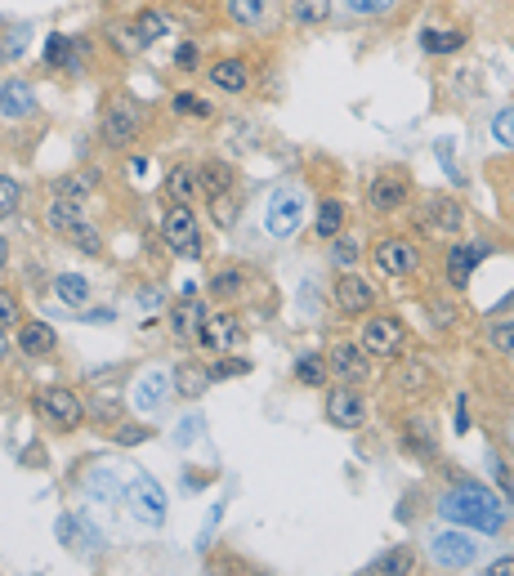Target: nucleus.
I'll return each instance as SVG.
<instances>
[{"mask_svg": "<svg viewBox=\"0 0 514 576\" xmlns=\"http://www.w3.org/2000/svg\"><path fill=\"white\" fill-rule=\"evenodd\" d=\"M0 268H9V237L0 233Z\"/></svg>", "mask_w": 514, "mask_h": 576, "instance_id": "obj_58", "label": "nucleus"}, {"mask_svg": "<svg viewBox=\"0 0 514 576\" xmlns=\"http://www.w3.org/2000/svg\"><path fill=\"white\" fill-rule=\"evenodd\" d=\"M72 246L81 255H103V233L94 224H85V228H76V237H72Z\"/></svg>", "mask_w": 514, "mask_h": 576, "instance_id": "obj_46", "label": "nucleus"}, {"mask_svg": "<svg viewBox=\"0 0 514 576\" xmlns=\"http://www.w3.org/2000/svg\"><path fill=\"white\" fill-rule=\"evenodd\" d=\"M85 322L103 326V322H112V313H108V309H90V313H85Z\"/></svg>", "mask_w": 514, "mask_h": 576, "instance_id": "obj_57", "label": "nucleus"}, {"mask_svg": "<svg viewBox=\"0 0 514 576\" xmlns=\"http://www.w3.org/2000/svg\"><path fill=\"white\" fill-rule=\"evenodd\" d=\"M331 295H336L340 313H349V318H363V313L376 309V286H371L363 273H345L331 286Z\"/></svg>", "mask_w": 514, "mask_h": 576, "instance_id": "obj_16", "label": "nucleus"}, {"mask_svg": "<svg viewBox=\"0 0 514 576\" xmlns=\"http://www.w3.org/2000/svg\"><path fill=\"white\" fill-rule=\"evenodd\" d=\"M313 233H318V242H331V237L345 233V201H336V197L318 201V215H313Z\"/></svg>", "mask_w": 514, "mask_h": 576, "instance_id": "obj_26", "label": "nucleus"}, {"mask_svg": "<svg viewBox=\"0 0 514 576\" xmlns=\"http://www.w3.org/2000/svg\"><path fill=\"white\" fill-rule=\"evenodd\" d=\"M112 434H117V447H139L152 438V429L148 425H121V429H112Z\"/></svg>", "mask_w": 514, "mask_h": 576, "instance_id": "obj_49", "label": "nucleus"}, {"mask_svg": "<svg viewBox=\"0 0 514 576\" xmlns=\"http://www.w3.org/2000/svg\"><path fill=\"white\" fill-rule=\"evenodd\" d=\"M197 63H202V50H197V41H179V50H175V67H179V72H193Z\"/></svg>", "mask_w": 514, "mask_h": 576, "instance_id": "obj_50", "label": "nucleus"}, {"mask_svg": "<svg viewBox=\"0 0 514 576\" xmlns=\"http://www.w3.org/2000/svg\"><path fill=\"white\" fill-rule=\"evenodd\" d=\"M206 286H211L215 300L233 304V300H242V295L251 291L255 277H251V268H246V264H220V268L211 273V282H206Z\"/></svg>", "mask_w": 514, "mask_h": 576, "instance_id": "obj_20", "label": "nucleus"}, {"mask_svg": "<svg viewBox=\"0 0 514 576\" xmlns=\"http://www.w3.org/2000/svg\"><path fill=\"white\" fill-rule=\"evenodd\" d=\"M224 5L237 27H260L264 14H269V0H224Z\"/></svg>", "mask_w": 514, "mask_h": 576, "instance_id": "obj_37", "label": "nucleus"}, {"mask_svg": "<svg viewBox=\"0 0 514 576\" xmlns=\"http://www.w3.org/2000/svg\"><path fill=\"white\" fill-rule=\"evenodd\" d=\"M488 340L501 358H514V322H492L488 326Z\"/></svg>", "mask_w": 514, "mask_h": 576, "instance_id": "obj_43", "label": "nucleus"}, {"mask_svg": "<svg viewBox=\"0 0 514 576\" xmlns=\"http://www.w3.org/2000/svg\"><path fill=\"white\" fill-rule=\"evenodd\" d=\"M135 36H139V45H157V41H166L170 36V14L166 9H144V14L135 18Z\"/></svg>", "mask_w": 514, "mask_h": 576, "instance_id": "obj_28", "label": "nucleus"}, {"mask_svg": "<svg viewBox=\"0 0 514 576\" xmlns=\"http://www.w3.org/2000/svg\"><path fill=\"white\" fill-rule=\"evenodd\" d=\"M170 402V376L161 367H148V371H139V380H135V407L139 411H161Z\"/></svg>", "mask_w": 514, "mask_h": 576, "instance_id": "obj_22", "label": "nucleus"}, {"mask_svg": "<svg viewBox=\"0 0 514 576\" xmlns=\"http://www.w3.org/2000/svg\"><path fill=\"white\" fill-rule=\"evenodd\" d=\"M291 18L300 27H318L331 18V0H291Z\"/></svg>", "mask_w": 514, "mask_h": 576, "instance_id": "obj_39", "label": "nucleus"}, {"mask_svg": "<svg viewBox=\"0 0 514 576\" xmlns=\"http://www.w3.org/2000/svg\"><path fill=\"white\" fill-rule=\"evenodd\" d=\"M197 429H202V420H197V416H193V420H184V425H179V434H175V443H179V447H188V443L197 438Z\"/></svg>", "mask_w": 514, "mask_h": 576, "instance_id": "obj_54", "label": "nucleus"}, {"mask_svg": "<svg viewBox=\"0 0 514 576\" xmlns=\"http://www.w3.org/2000/svg\"><path fill=\"white\" fill-rule=\"evenodd\" d=\"M510 206H514V184H510Z\"/></svg>", "mask_w": 514, "mask_h": 576, "instance_id": "obj_60", "label": "nucleus"}, {"mask_svg": "<svg viewBox=\"0 0 514 576\" xmlns=\"http://www.w3.org/2000/svg\"><path fill=\"white\" fill-rule=\"evenodd\" d=\"M439 514L452 518V523H461V527H474V532H483V536L501 532V523H506L501 501L479 483H461V487H452V492H443Z\"/></svg>", "mask_w": 514, "mask_h": 576, "instance_id": "obj_1", "label": "nucleus"}, {"mask_svg": "<svg viewBox=\"0 0 514 576\" xmlns=\"http://www.w3.org/2000/svg\"><path fill=\"white\" fill-rule=\"evenodd\" d=\"M54 344H59V335H54L50 322H18V349L27 358H50Z\"/></svg>", "mask_w": 514, "mask_h": 576, "instance_id": "obj_24", "label": "nucleus"}, {"mask_svg": "<svg viewBox=\"0 0 514 576\" xmlns=\"http://www.w3.org/2000/svg\"><path fill=\"white\" fill-rule=\"evenodd\" d=\"M130 179H135V184H148V157H130Z\"/></svg>", "mask_w": 514, "mask_h": 576, "instance_id": "obj_55", "label": "nucleus"}, {"mask_svg": "<svg viewBox=\"0 0 514 576\" xmlns=\"http://www.w3.org/2000/svg\"><path fill=\"white\" fill-rule=\"evenodd\" d=\"M358 255H363V251H358V242H354V237H331V259H336L340 268H349Z\"/></svg>", "mask_w": 514, "mask_h": 576, "instance_id": "obj_47", "label": "nucleus"}, {"mask_svg": "<svg viewBox=\"0 0 514 576\" xmlns=\"http://www.w3.org/2000/svg\"><path fill=\"white\" fill-rule=\"evenodd\" d=\"M45 67H63V72H76V67H81L72 36H50V41H45Z\"/></svg>", "mask_w": 514, "mask_h": 576, "instance_id": "obj_35", "label": "nucleus"}, {"mask_svg": "<svg viewBox=\"0 0 514 576\" xmlns=\"http://www.w3.org/2000/svg\"><path fill=\"white\" fill-rule=\"evenodd\" d=\"M327 420L336 429H363L367 425V398L354 389V384H340V389L327 393Z\"/></svg>", "mask_w": 514, "mask_h": 576, "instance_id": "obj_14", "label": "nucleus"}, {"mask_svg": "<svg viewBox=\"0 0 514 576\" xmlns=\"http://www.w3.org/2000/svg\"><path fill=\"white\" fill-rule=\"evenodd\" d=\"M412 568H416V554L407 550V545H398V550L380 554V559L371 563L367 572H376V576H394V572H412Z\"/></svg>", "mask_w": 514, "mask_h": 576, "instance_id": "obj_38", "label": "nucleus"}, {"mask_svg": "<svg viewBox=\"0 0 514 576\" xmlns=\"http://www.w3.org/2000/svg\"><path fill=\"white\" fill-rule=\"evenodd\" d=\"M295 380L309 384V389H322V384L331 380L327 358H318V353H300V358H295Z\"/></svg>", "mask_w": 514, "mask_h": 576, "instance_id": "obj_33", "label": "nucleus"}, {"mask_svg": "<svg viewBox=\"0 0 514 576\" xmlns=\"http://www.w3.org/2000/svg\"><path fill=\"white\" fill-rule=\"evenodd\" d=\"M170 112H175V117H193V121H211V117H215V103L206 99V94L179 90L175 99H170Z\"/></svg>", "mask_w": 514, "mask_h": 576, "instance_id": "obj_30", "label": "nucleus"}, {"mask_svg": "<svg viewBox=\"0 0 514 576\" xmlns=\"http://www.w3.org/2000/svg\"><path fill=\"white\" fill-rule=\"evenodd\" d=\"M371 259H376V268L389 277H412L416 264H421V251H416V242H407V237H380Z\"/></svg>", "mask_w": 514, "mask_h": 576, "instance_id": "obj_12", "label": "nucleus"}, {"mask_svg": "<svg viewBox=\"0 0 514 576\" xmlns=\"http://www.w3.org/2000/svg\"><path fill=\"white\" fill-rule=\"evenodd\" d=\"M202 349H211V353H237L246 344V326H242V318L237 313H211L206 318V326H202Z\"/></svg>", "mask_w": 514, "mask_h": 576, "instance_id": "obj_13", "label": "nucleus"}, {"mask_svg": "<svg viewBox=\"0 0 514 576\" xmlns=\"http://www.w3.org/2000/svg\"><path fill=\"white\" fill-rule=\"evenodd\" d=\"M206 318H211V309H206L197 295H184V300L170 309V340L175 344H197L202 340V326H206Z\"/></svg>", "mask_w": 514, "mask_h": 576, "instance_id": "obj_15", "label": "nucleus"}, {"mask_svg": "<svg viewBox=\"0 0 514 576\" xmlns=\"http://www.w3.org/2000/svg\"><path fill=\"white\" fill-rule=\"evenodd\" d=\"M398 443H403V451H412V456H425V460L434 456V434H430L425 420H407L403 434H398Z\"/></svg>", "mask_w": 514, "mask_h": 576, "instance_id": "obj_31", "label": "nucleus"}, {"mask_svg": "<svg viewBox=\"0 0 514 576\" xmlns=\"http://www.w3.org/2000/svg\"><path fill=\"white\" fill-rule=\"evenodd\" d=\"M345 9L354 18H385L398 9V0H345Z\"/></svg>", "mask_w": 514, "mask_h": 576, "instance_id": "obj_41", "label": "nucleus"}, {"mask_svg": "<svg viewBox=\"0 0 514 576\" xmlns=\"http://www.w3.org/2000/svg\"><path fill=\"white\" fill-rule=\"evenodd\" d=\"M54 291H59V300L72 304V309H85V304H90V282H85L81 273H59L54 277Z\"/></svg>", "mask_w": 514, "mask_h": 576, "instance_id": "obj_32", "label": "nucleus"}, {"mask_svg": "<svg viewBox=\"0 0 514 576\" xmlns=\"http://www.w3.org/2000/svg\"><path fill=\"white\" fill-rule=\"evenodd\" d=\"M161 233H166V246L175 251L179 259H202L206 255V242H202V224H197L193 206H170L166 210V224H161Z\"/></svg>", "mask_w": 514, "mask_h": 576, "instance_id": "obj_3", "label": "nucleus"}, {"mask_svg": "<svg viewBox=\"0 0 514 576\" xmlns=\"http://www.w3.org/2000/svg\"><path fill=\"white\" fill-rule=\"evenodd\" d=\"M327 367H331V376H340L345 384H367L371 380V353L363 344H336Z\"/></svg>", "mask_w": 514, "mask_h": 576, "instance_id": "obj_19", "label": "nucleus"}, {"mask_svg": "<svg viewBox=\"0 0 514 576\" xmlns=\"http://www.w3.org/2000/svg\"><path fill=\"white\" fill-rule=\"evenodd\" d=\"M126 501H130V514H135V523H144V527H161L166 523V487L157 483V478H148V474H139L135 483H130V492H126Z\"/></svg>", "mask_w": 514, "mask_h": 576, "instance_id": "obj_8", "label": "nucleus"}, {"mask_svg": "<svg viewBox=\"0 0 514 576\" xmlns=\"http://www.w3.org/2000/svg\"><path fill=\"white\" fill-rule=\"evenodd\" d=\"M94 188H99V175H94V170H81V175H59V179H54V197H63V201H85Z\"/></svg>", "mask_w": 514, "mask_h": 576, "instance_id": "obj_29", "label": "nucleus"}, {"mask_svg": "<svg viewBox=\"0 0 514 576\" xmlns=\"http://www.w3.org/2000/svg\"><path fill=\"white\" fill-rule=\"evenodd\" d=\"M166 192H170V201H179V206H193V197L202 192V175H197V166H170Z\"/></svg>", "mask_w": 514, "mask_h": 576, "instance_id": "obj_25", "label": "nucleus"}, {"mask_svg": "<svg viewBox=\"0 0 514 576\" xmlns=\"http://www.w3.org/2000/svg\"><path fill=\"white\" fill-rule=\"evenodd\" d=\"M304 215H309V192L300 184H282L273 188L269 206H264V228L273 237H295L304 228Z\"/></svg>", "mask_w": 514, "mask_h": 576, "instance_id": "obj_2", "label": "nucleus"}, {"mask_svg": "<svg viewBox=\"0 0 514 576\" xmlns=\"http://www.w3.org/2000/svg\"><path fill=\"white\" fill-rule=\"evenodd\" d=\"M237 210H242V197H237V188L215 192V197H211V215H215V224H220V228H233V224H237Z\"/></svg>", "mask_w": 514, "mask_h": 576, "instance_id": "obj_40", "label": "nucleus"}, {"mask_svg": "<svg viewBox=\"0 0 514 576\" xmlns=\"http://www.w3.org/2000/svg\"><path fill=\"white\" fill-rule=\"evenodd\" d=\"M416 224H421L425 237H452L465 228V206L456 197H430L416 215Z\"/></svg>", "mask_w": 514, "mask_h": 576, "instance_id": "obj_9", "label": "nucleus"}, {"mask_svg": "<svg viewBox=\"0 0 514 576\" xmlns=\"http://www.w3.org/2000/svg\"><path fill=\"white\" fill-rule=\"evenodd\" d=\"M90 219H85V210H81V201H63V197H54L50 206H45V228H50L54 237H76V228H85Z\"/></svg>", "mask_w": 514, "mask_h": 576, "instance_id": "obj_23", "label": "nucleus"}, {"mask_svg": "<svg viewBox=\"0 0 514 576\" xmlns=\"http://www.w3.org/2000/svg\"><path fill=\"white\" fill-rule=\"evenodd\" d=\"M139 309H144V313H157L161 309V291H157V286H144V291H139Z\"/></svg>", "mask_w": 514, "mask_h": 576, "instance_id": "obj_53", "label": "nucleus"}, {"mask_svg": "<svg viewBox=\"0 0 514 576\" xmlns=\"http://www.w3.org/2000/svg\"><path fill=\"white\" fill-rule=\"evenodd\" d=\"M456 434H470V398L456 393Z\"/></svg>", "mask_w": 514, "mask_h": 576, "instance_id": "obj_52", "label": "nucleus"}, {"mask_svg": "<svg viewBox=\"0 0 514 576\" xmlns=\"http://www.w3.org/2000/svg\"><path fill=\"white\" fill-rule=\"evenodd\" d=\"M5 349H9V344H5V331H0V362H5Z\"/></svg>", "mask_w": 514, "mask_h": 576, "instance_id": "obj_59", "label": "nucleus"}, {"mask_svg": "<svg viewBox=\"0 0 514 576\" xmlns=\"http://www.w3.org/2000/svg\"><path fill=\"white\" fill-rule=\"evenodd\" d=\"M197 175H202V188L211 192H228V188H237V170L228 166V161H206V166H197Z\"/></svg>", "mask_w": 514, "mask_h": 576, "instance_id": "obj_34", "label": "nucleus"}, {"mask_svg": "<svg viewBox=\"0 0 514 576\" xmlns=\"http://www.w3.org/2000/svg\"><path fill=\"white\" fill-rule=\"evenodd\" d=\"M492 139H497L501 148H514V108L497 112V121H492Z\"/></svg>", "mask_w": 514, "mask_h": 576, "instance_id": "obj_48", "label": "nucleus"}, {"mask_svg": "<svg viewBox=\"0 0 514 576\" xmlns=\"http://www.w3.org/2000/svg\"><path fill=\"white\" fill-rule=\"evenodd\" d=\"M139 130H144V112H139V103H130V99L108 103V112H103V121H99V134H103L108 148H130V143L139 139Z\"/></svg>", "mask_w": 514, "mask_h": 576, "instance_id": "obj_7", "label": "nucleus"}, {"mask_svg": "<svg viewBox=\"0 0 514 576\" xmlns=\"http://www.w3.org/2000/svg\"><path fill=\"white\" fill-rule=\"evenodd\" d=\"M206 81H211L220 94H246L251 81H255V72H251V63H246L242 54H224V59H215L211 67H206Z\"/></svg>", "mask_w": 514, "mask_h": 576, "instance_id": "obj_17", "label": "nucleus"}, {"mask_svg": "<svg viewBox=\"0 0 514 576\" xmlns=\"http://www.w3.org/2000/svg\"><path fill=\"white\" fill-rule=\"evenodd\" d=\"M18 322H23V304H18L14 291L0 286V331H9V326H18Z\"/></svg>", "mask_w": 514, "mask_h": 576, "instance_id": "obj_44", "label": "nucleus"}, {"mask_svg": "<svg viewBox=\"0 0 514 576\" xmlns=\"http://www.w3.org/2000/svg\"><path fill=\"white\" fill-rule=\"evenodd\" d=\"M488 576H514V554H510V559H497V563H492Z\"/></svg>", "mask_w": 514, "mask_h": 576, "instance_id": "obj_56", "label": "nucleus"}, {"mask_svg": "<svg viewBox=\"0 0 514 576\" xmlns=\"http://www.w3.org/2000/svg\"><path fill=\"white\" fill-rule=\"evenodd\" d=\"M18 201H23V184L9 175H0V219H9L18 210Z\"/></svg>", "mask_w": 514, "mask_h": 576, "instance_id": "obj_42", "label": "nucleus"}, {"mask_svg": "<svg viewBox=\"0 0 514 576\" xmlns=\"http://www.w3.org/2000/svg\"><path fill=\"white\" fill-rule=\"evenodd\" d=\"M175 389L179 393H188V398H197V393H206V384H211V371H202L197 362H179L175 367Z\"/></svg>", "mask_w": 514, "mask_h": 576, "instance_id": "obj_36", "label": "nucleus"}, {"mask_svg": "<svg viewBox=\"0 0 514 576\" xmlns=\"http://www.w3.org/2000/svg\"><path fill=\"white\" fill-rule=\"evenodd\" d=\"M206 371H211V380H233V376H246L251 362H246V358H215Z\"/></svg>", "mask_w": 514, "mask_h": 576, "instance_id": "obj_45", "label": "nucleus"}, {"mask_svg": "<svg viewBox=\"0 0 514 576\" xmlns=\"http://www.w3.org/2000/svg\"><path fill=\"white\" fill-rule=\"evenodd\" d=\"M407 197H412V179L398 175V170H385V175H376L367 184V206L376 210V215H394V210H403Z\"/></svg>", "mask_w": 514, "mask_h": 576, "instance_id": "obj_11", "label": "nucleus"}, {"mask_svg": "<svg viewBox=\"0 0 514 576\" xmlns=\"http://www.w3.org/2000/svg\"><path fill=\"white\" fill-rule=\"evenodd\" d=\"M0 117L5 121H32L36 117V94L27 81H0Z\"/></svg>", "mask_w": 514, "mask_h": 576, "instance_id": "obj_21", "label": "nucleus"}, {"mask_svg": "<svg viewBox=\"0 0 514 576\" xmlns=\"http://www.w3.org/2000/svg\"><path fill=\"white\" fill-rule=\"evenodd\" d=\"M85 416H99V420H108V425H112V416H121V402H112V398H94L90 407H85Z\"/></svg>", "mask_w": 514, "mask_h": 576, "instance_id": "obj_51", "label": "nucleus"}, {"mask_svg": "<svg viewBox=\"0 0 514 576\" xmlns=\"http://www.w3.org/2000/svg\"><path fill=\"white\" fill-rule=\"evenodd\" d=\"M465 41H470V36H465L461 27H425L421 50L425 54H456V50H465Z\"/></svg>", "mask_w": 514, "mask_h": 576, "instance_id": "obj_27", "label": "nucleus"}, {"mask_svg": "<svg viewBox=\"0 0 514 576\" xmlns=\"http://www.w3.org/2000/svg\"><path fill=\"white\" fill-rule=\"evenodd\" d=\"M483 255H488V242H456L452 251H447V286L452 291H465L470 286V277H474V268L483 264Z\"/></svg>", "mask_w": 514, "mask_h": 576, "instance_id": "obj_18", "label": "nucleus"}, {"mask_svg": "<svg viewBox=\"0 0 514 576\" xmlns=\"http://www.w3.org/2000/svg\"><path fill=\"white\" fill-rule=\"evenodd\" d=\"M358 344H363L371 358H398L407 344V331L394 313H371L363 322V331H358Z\"/></svg>", "mask_w": 514, "mask_h": 576, "instance_id": "obj_6", "label": "nucleus"}, {"mask_svg": "<svg viewBox=\"0 0 514 576\" xmlns=\"http://www.w3.org/2000/svg\"><path fill=\"white\" fill-rule=\"evenodd\" d=\"M430 554H434V563L447 572H461V568H474V559H479V545H474V536H465V532H434L430 536Z\"/></svg>", "mask_w": 514, "mask_h": 576, "instance_id": "obj_10", "label": "nucleus"}, {"mask_svg": "<svg viewBox=\"0 0 514 576\" xmlns=\"http://www.w3.org/2000/svg\"><path fill=\"white\" fill-rule=\"evenodd\" d=\"M32 407H36V416H45L54 429H76L85 420V402H81V393L76 389H63V384H54V389H41L32 398Z\"/></svg>", "mask_w": 514, "mask_h": 576, "instance_id": "obj_5", "label": "nucleus"}, {"mask_svg": "<svg viewBox=\"0 0 514 576\" xmlns=\"http://www.w3.org/2000/svg\"><path fill=\"white\" fill-rule=\"evenodd\" d=\"M81 496H85V514L99 518V523H108V518L117 514V501H121V478H117V469L94 465L90 474H85V483H81Z\"/></svg>", "mask_w": 514, "mask_h": 576, "instance_id": "obj_4", "label": "nucleus"}]
</instances>
